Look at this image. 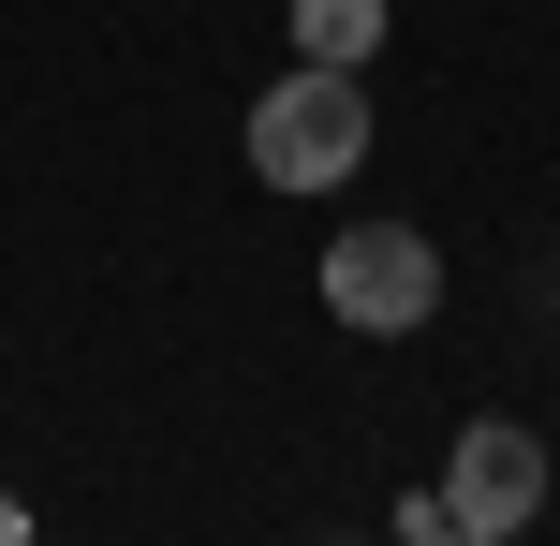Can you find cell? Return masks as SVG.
<instances>
[{"label": "cell", "instance_id": "cell-1", "mask_svg": "<svg viewBox=\"0 0 560 546\" xmlns=\"http://www.w3.org/2000/svg\"><path fill=\"white\" fill-rule=\"evenodd\" d=\"M354 163H369V74L295 59L280 89H252V177L266 193H354Z\"/></svg>", "mask_w": 560, "mask_h": 546}, {"label": "cell", "instance_id": "cell-2", "mask_svg": "<svg viewBox=\"0 0 560 546\" xmlns=\"http://www.w3.org/2000/svg\"><path fill=\"white\" fill-rule=\"evenodd\" d=\"M325 311L354 325V340H413V325L443 311V252H428L413 222H354L325 252Z\"/></svg>", "mask_w": 560, "mask_h": 546}, {"label": "cell", "instance_id": "cell-3", "mask_svg": "<svg viewBox=\"0 0 560 546\" xmlns=\"http://www.w3.org/2000/svg\"><path fill=\"white\" fill-rule=\"evenodd\" d=\"M532 518H546V443L516 429V414H472L457 458H443V532L457 546H502V532H532Z\"/></svg>", "mask_w": 560, "mask_h": 546}, {"label": "cell", "instance_id": "cell-4", "mask_svg": "<svg viewBox=\"0 0 560 546\" xmlns=\"http://www.w3.org/2000/svg\"><path fill=\"white\" fill-rule=\"evenodd\" d=\"M295 59L369 74V59H384V0H295Z\"/></svg>", "mask_w": 560, "mask_h": 546}, {"label": "cell", "instance_id": "cell-5", "mask_svg": "<svg viewBox=\"0 0 560 546\" xmlns=\"http://www.w3.org/2000/svg\"><path fill=\"white\" fill-rule=\"evenodd\" d=\"M15 532H30V502H15V488H0V546H15Z\"/></svg>", "mask_w": 560, "mask_h": 546}]
</instances>
